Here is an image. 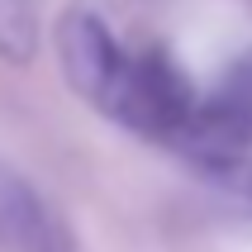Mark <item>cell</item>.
Wrapping results in <instances>:
<instances>
[{
	"label": "cell",
	"mask_w": 252,
	"mask_h": 252,
	"mask_svg": "<svg viewBox=\"0 0 252 252\" xmlns=\"http://www.w3.org/2000/svg\"><path fill=\"white\" fill-rule=\"evenodd\" d=\"M195 95L200 91L186 81V71L162 48H119L110 76L91 105L143 138L176 143L195 110Z\"/></svg>",
	"instance_id": "obj_1"
},
{
	"label": "cell",
	"mask_w": 252,
	"mask_h": 252,
	"mask_svg": "<svg viewBox=\"0 0 252 252\" xmlns=\"http://www.w3.org/2000/svg\"><path fill=\"white\" fill-rule=\"evenodd\" d=\"M190 162L210 171H238L252 157V57L238 62L224 81L195 95V110L176 138Z\"/></svg>",
	"instance_id": "obj_2"
},
{
	"label": "cell",
	"mask_w": 252,
	"mask_h": 252,
	"mask_svg": "<svg viewBox=\"0 0 252 252\" xmlns=\"http://www.w3.org/2000/svg\"><path fill=\"white\" fill-rule=\"evenodd\" d=\"M0 252H71L62 219L14 167H0Z\"/></svg>",
	"instance_id": "obj_3"
},
{
	"label": "cell",
	"mask_w": 252,
	"mask_h": 252,
	"mask_svg": "<svg viewBox=\"0 0 252 252\" xmlns=\"http://www.w3.org/2000/svg\"><path fill=\"white\" fill-rule=\"evenodd\" d=\"M119 48H124V43L114 38L110 29L95 19V14H81V10L67 14V19H62V29H57L62 71H67L71 91H76V95H86V100L100 95V86H105V76H110Z\"/></svg>",
	"instance_id": "obj_4"
},
{
	"label": "cell",
	"mask_w": 252,
	"mask_h": 252,
	"mask_svg": "<svg viewBox=\"0 0 252 252\" xmlns=\"http://www.w3.org/2000/svg\"><path fill=\"white\" fill-rule=\"evenodd\" d=\"M0 53L24 62L33 53V10L29 0H0Z\"/></svg>",
	"instance_id": "obj_5"
}]
</instances>
